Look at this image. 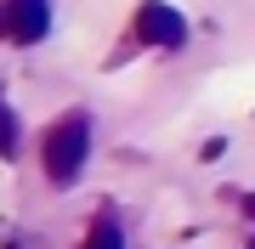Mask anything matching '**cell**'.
I'll return each mask as SVG.
<instances>
[{"mask_svg": "<svg viewBox=\"0 0 255 249\" xmlns=\"http://www.w3.org/2000/svg\"><path fill=\"white\" fill-rule=\"evenodd\" d=\"M51 28V0H0V40L34 46Z\"/></svg>", "mask_w": 255, "mask_h": 249, "instance_id": "cell-2", "label": "cell"}, {"mask_svg": "<svg viewBox=\"0 0 255 249\" xmlns=\"http://www.w3.org/2000/svg\"><path fill=\"white\" fill-rule=\"evenodd\" d=\"M244 215H250V221H255V193H250V198H244Z\"/></svg>", "mask_w": 255, "mask_h": 249, "instance_id": "cell-6", "label": "cell"}, {"mask_svg": "<svg viewBox=\"0 0 255 249\" xmlns=\"http://www.w3.org/2000/svg\"><path fill=\"white\" fill-rule=\"evenodd\" d=\"M17 153H23V125L6 108V96H0V159H17Z\"/></svg>", "mask_w": 255, "mask_h": 249, "instance_id": "cell-4", "label": "cell"}, {"mask_svg": "<svg viewBox=\"0 0 255 249\" xmlns=\"http://www.w3.org/2000/svg\"><path fill=\"white\" fill-rule=\"evenodd\" d=\"M136 34H142V46L176 51V46H187V17L176 6H164V0H142L136 6Z\"/></svg>", "mask_w": 255, "mask_h": 249, "instance_id": "cell-3", "label": "cell"}, {"mask_svg": "<svg viewBox=\"0 0 255 249\" xmlns=\"http://www.w3.org/2000/svg\"><path fill=\"white\" fill-rule=\"evenodd\" d=\"M80 249H125V238H119V227L114 221H97L91 232H85V244Z\"/></svg>", "mask_w": 255, "mask_h": 249, "instance_id": "cell-5", "label": "cell"}, {"mask_svg": "<svg viewBox=\"0 0 255 249\" xmlns=\"http://www.w3.org/2000/svg\"><path fill=\"white\" fill-rule=\"evenodd\" d=\"M85 153H91V113L74 108V113H63L46 130V175L51 181H74L80 165H85Z\"/></svg>", "mask_w": 255, "mask_h": 249, "instance_id": "cell-1", "label": "cell"}]
</instances>
